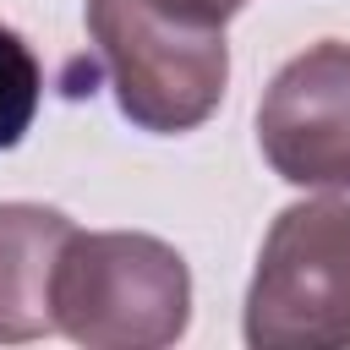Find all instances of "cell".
<instances>
[{"instance_id":"obj_1","label":"cell","mask_w":350,"mask_h":350,"mask_svg":"<svg viewBox=\"0 0 350 350\" xmlns=\"http://www.w3.org/2000/svg\"><path fill=\"white\" fill-rule=\"evenodd\" d=\"M191 323L186 257L142 230H77L55 268V328L88 350H164Z\"/></svg>"},{"instance_id":"obj_2","label":"cell","mask_w":350,"mask_h":350,"mask_svg":"<svg viewBox=\"0 0 350 350\" xmlns=\"http://www.w3.org/2000/svg\"><path fill=\"white\" fill-rule=\"evenodd\" d=\"M88 38L109 71L120 115L137 131L180 137L224 98V27L186 22L153 0H88Z\"/></svg>"},{"instance_id":"obj_3","label":"cell","mask_w":350,"mask_h":350,"mask_svg":"<svg viewBox=\"0 0 350 350\" xmlns=\"http://www.w3.org/2000/svg\"><path fill=\"white\" fill-rule=\"evenodd\" d=\"M252 350H345L350 345V202L312 197L279 208L246 284Z\"/></svg>"},{"instance_id":"obj_4","label":"cell","mask_w":350,"mask_h":350,"mask_svg":"<svg viewBox=\"0 0 350 350\" xmlns=\"http://www.w3.org/2000/svg\"><path fill=\"white\" fill-rule=\"evenodd\" d=\"M268 170L306 191H350V44L323 38L284 60L257 104Z\"/></svg>"},{"instance_id":"obj_5","label":"cell","mask_w":350,"mask_h":350,"mask_svg":"<svg viewBox=\"0 0 350 350\" xmlns=\"http://www.w3.org/2000/svg\"><path fill=\"white\" fill-rule=\"evenodd\" d=\"M77 224L44 202H0V345L55 334V268Z\"/></svg>"},{"instance_id":"obj_6","label":"cell","mask_w":350,"mask_h":350,"mask_svg":"<svg viewBox=\"0 0 350 350\" xmlns=\"http://www.w3.org/2000/svg\"><path fill=\"white\" fill-rule=\"evenodd\" d=\"M44 104V66L33 55V44L0 22V153L16 148Z\"/></svg>"},{"instance_id":"obj_7","label":"cell","mask_w":350,"mask_h":350,"mask_svg":"<svg viewBox=\"0 0 350 350\" xmlns=\"http://www.w3.org/2000/svg\"><path fill=\"white\" fill-rule=\"evenodd\" d=\"M153 5H164V11H175L186 22H202V27H224L246 0H153Z\"/></svg>"}]
</instances>
